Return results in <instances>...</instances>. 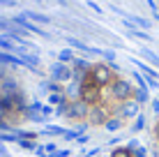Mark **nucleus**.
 <instances>
[{
    "label": "nucleus",
    "instance_id": "nucleus-1",
    "mask_svg": "<svg viewBox=\"0 0 159 157\" xmlns=\"http://www.w3.org/2000/svg\"><path fill=\"white\" fill-rule=\"evenodd\" d=\"M69 104L83 120L106 125L129 106L131 88L106 65H90L74 81Z\"/></svg>",
    "mask_w": 159,
    "mask_h": 157
},
{
    "label": "nucleus",
    "instance_id": "nucleus-2",
    "mask_svg": "<svg viewBox=\"0 0 159 157\" xmlns=\"http://www.w3.org/2000/svg\"><path fill=\"white\" fill-rule=\"evenodd\" d=\"M113 157H139V155H136V153H131V150H118V153L113 155Z\"/></svg>",
    "mask_w": 159,
    "mask_h": 157
}]
</instances>
